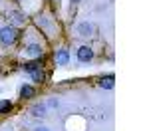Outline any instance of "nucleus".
I'll return each mask as SVG.
<instances>
[{
	"label": "nucleus",
	"instance_id": "obj_1",
	"mask_svg": "<svg viewBox=\"0 0 149 131\" xmlns=\"http://www.w3.org/2000/svg\"><path fill=\"white\" fill-rule=\"evenodd\" d=\"M16 38H18V30H16L14 26H4V28L0 30V44H4V46L14 44Z\"/></svg>",
	"mask_w": 149,
	"mask_h": 131
},
{
	"label": "nucleus",
	"instance_id": "obj_4",
	"mask_svg": "<svg viewBox=\"0 0 149 131\" xmlns=\"http://www.w3.org/2000/svg\"><path fill=\"white\" fill-rule=\"evenodd\" d=\"M54 60H56V64L58 66H68V62H70V54H68V50H56V54H54Z\"/></svg>",
	"mask_w": 149,
	"mask_h": 131
},
{
	"label": "nucleus",
	"instance_id": "obj_11",
	"mask_svg": "<svg viewBox=\"0 0 149 131\" xmlns=\"http://www.w3.org/2000/svg\"><path fill=\"white\" fill-rule=\"evenodd\" d=\"M32 115H34V117H44V115H46V107L44 105H34L32 107Z\"/></svg>",
	"mask_w": 149,
	"mask_h": 131
},
{
	"label": "nucleus",
	"instance_id": "obj_8",
	"mask_svg": "<svg viewBox=\"0 0 149 131\" xmlns=\"http://www.w3.org/2000/svg\"><path fill=\"white\" fill-rule=\"evenodd\" d=\"M78 32H80V36H92V32H93V26L92 24H88V22H84V24H80L78 26Z\"/></svg>",
	"mask_w": 149,
	"mask_h": 131
},
{
	"label": "nucleus",
	"instance_id": "obj_13",
	"mask_svg": "<svg viewBox=\"0 0 149 131\" xmlns=\"http://www.w3.org/2000/svg\"><path fill=\"white\" fill-rule=\"evenodd\" d=\"M36 131H48V129H46V127H38Z\"/></svg>",
	"mask_w": 149,
	"mask_h": 131
},
{
	"label": "nucleus",
	"instance_id": "obj_7",
	"mask_svg": "<svg viewBox=\"0 0 149 131\" xmlns=\"http://www.w3.org/2000/svg\"><path fill=\"white\" fill-rule=\"evenodd\" d=\"M36 89L32 87V85H22V89H20V97L22 99H30V97H34Z\"/></svg>",
	"mask_w": 149,
	"mask_h": 131
},
{
	"label": "nucleus",
	"instance_id": "obj_2",
	"mask_svg": "<svg viewBox=\"0 0 149 131\" xmlns=\"http://www.w3.org/2000/svg\"><path fill=\"white\" fill-rule=\"evenodd\" d=\"M24 52H26V56H30V58H42L44 56V50L40 44H28V46L24 48Z\"/></svg>",
	"mask_w": 149,
	"mask_h": 131
},
{
	"label": "nucleus",
	"instance_id": "obj_5",
	"mask_svg": "<svg viewBox=\"0 0 149 131\" xmlns=\"http://www.w3.org/2000/svg\"><path fill=\"white\" fill-rule=\"evenodd\" d=\"M113 76H105V78H102V80H100V87H103V89H113Z\"/></svg>",
	"mask_w": 149,
	"mask_h": 131
},
{
	"label": "nucleus",
	"instance_id": "obj_12",
	"mask_svg": "<svg viewBox=\"0 0 149 131\" xmlns=\"http://www.w3.org/2000/svg\"><path fill=\"white\" fill-rule=\"evenodd\" d=\"M10 16H12V18H14V22H18V24L26 22V16H24L22 12H10Z\"/></svg>",
	"mask_w": 149,
	"mask_h": 131
},
{
	"label": "nucleus",
	"instance_id": "obj_6",
	"mask_svg": "<svg viewBox=\"0 0 149 131\" xmlns=\"http://www.w3.org/2000/svg\"><path fill=\"white\" fill-rule=\"evenodd\" d=\"M30 76H32V80H34L36 83H42L44 80H46V73H44V70H42V68L32 70V71H30Z\"/></svg>",
	"mask_w": 149,
	"mask_h": 131
},
{
	"label": "nucleus",
	"instance_id": "obj_10",
	"mask_svg": "<svg viewBox=\"0 0 149 131\" xmlns=\"http://www.w3.org/2000/svg\"><path fill=\"white\" fill-rule=\"evenodd\" d=\"M38 68H42V62H40V60H34V62H26V64H24V70L28 71V73H30L32 70H38Z\"/></svg>",
	"mask_w": 149,
	"mask_h": 131
},
{
	"label": "nucleus",
	"instance_id": "obj_3",
	"mask_svg": "<svg viewBox=\"0 0 149 131\" xmlns=\"http://www.w3.org/2000/svg\"><path fill=\"white\" fill-rule=\"evenodd\" d=\"M78 60L80 62H90V60H93V50L90 46H81V48H78Z\"/></svg>",
	"mask_w": 149,
	"mask_h": 131
},
{
	"label": "nucleus",
	"instance_id": "obj_14",
	"mask_svg": "<svg viewBox=\"0 0 149 131\" xmlns=\"http://www.w3.org/2000/svg\"><path fill=\"white\" fill-rule=\"evenodd\" d=\"M72 2H74V4H76V2H80V0H72Z\"/></svg>",
	"mask_w": 149,
	"mask_h": 131
},
{
	"label": "nucleus",
	"instance_id": "obj_9",
	"mask_svg": "<svg viewBox=\"0 0 149 131\" xmlns=\"http://www.w3.org/2000/svg\"><path fill=\"white\" fill-rule=\"evenodd\" d=\"M12 111V101L8 99H0V115H6Z\"/></svg>",
	"mask_w": 149,
	"mask_h": 131
}]
</instances>
